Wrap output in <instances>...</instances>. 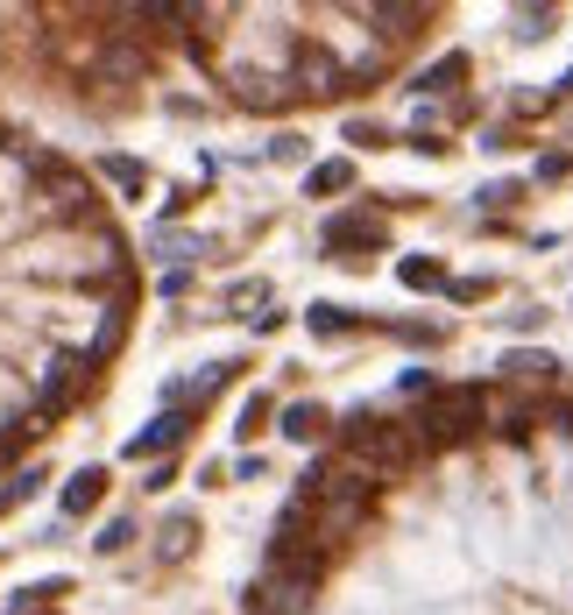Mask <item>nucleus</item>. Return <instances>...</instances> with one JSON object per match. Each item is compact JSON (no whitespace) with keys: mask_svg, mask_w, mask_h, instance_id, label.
Segmentation results:
<instances>
[{"mask_svg":"<svg viewBox=\"0 0 573 615\" xmlns=\"http://www.w3.org/2000/svg\"><path fill=\"white\" fill-rule=\"evenodd\" d=\"M57 594H65V580H36V588H22V608H28V602H43V608H50Z\"/></svg>","mask_w":573,"mask_h":615,"instance_id":"23","label":"nucleus"},{"mask_svg":"<svg viewBox=\"0 0 573 615\" xmlns=\"http://www.w3.org/2000/svg\"><path fill=\"white\" fill-rule=\"evenodd\" d=\"M191 531H199V517H191V509H171V517H163V537H156V559H185Z\"/></svg>","mask_w":573,"mask_h":615,"instance_id":"9","label":"nucleus"},{"mask_svg":"<svg viewBox=\"0 0 573 615\" xmlns=\"http://www.w3.org/2000/svg\"><path fill=\"white\" fill-rule=\"evenodd\" d=\"M185 431H191V417L185 411H163L156 425H142L128 439V460H156V453H171V446H185Z\"/></svg>","mask_w":573,"mask_h":615,"instance_id":"7","label":"nucleus"},{"mask_svg":"<svg viewBox=\"0 0 573 615\" xmlns=\"http://www.w3.org/2000/svg\"><path fill=\"white\" fill-rule=\"evenodd\" d=\"M397 276L411 283V291H440V283H446V276H440V262H425V255H411V262H404Z\"/></svg>","mask_w":573,"mask_h":615,"instance_id":"18","label":"nucleus"},{"mask_svg":"<svg viewBox=\"0 0 573 615\" xmlns=\"http://www.w3.org/2000/svg\"><path fill=\"white\" fill-rule=\"evenodd\" d=\"M120 333H128V305H114V311H107V326H100V340H93V354H85V362L100 368V362H107V354L120 347Z\"/></svg>","mask_w":573,"mask_h":615,"instance_id":"16","label":"nucleus"},{"mask_svg":"<svg viewBox=\"0 0 573 615\" xmlns=\"http://www.w3.org/2000/svg\"><path fill=\"white\" fill-rule=\"evenodd\" d=\"M297 79H305V93H340V71L326 50H312V43H297Z\"/></svg>","mask_w":573,"mask_h":615,"instance_id":"8","label":"nucleus"},{"mask_svg":"<svg viewBox=\"0 0 573 615\" xmlns=\"http://www.w3.org/2000/svg\"><path fill=\"white\" fill-rule=\"evenodd\" d=\"M389 241V227L375 213H340L334 227H326V255H369V248H383Z\"/></svg>","mask_w":573,"mask_h":615,"instance_id":"6","label":"nucleus"},{"mask_svg":"<svg viewBox=\"0 0 573 615\" xmlns=\"http://www.w3.org/2000/svg\"><path fill=\"white\" fill-rule=\"evenodd\" d=\"M347 142H369L375 149V142H383V128H375V121H347Z\"/></svg>","mask_w":573,"mask_h":615,"instance_id":"24","label":"nucleus"},{"mask_svg":"<svg viewBox=\"0 0 573 615\" xmlns=\"http://www.w3.org/2000/svg\"><path fill=\"white\" fill-rule=\"evenodd\" d=\"M503 368H510V382H538V389L560 382V362H552V354H531V347H517Z\"/></svg>","mask_w":573,"mask_h":615,"instance_id":"10","label":"nucleus"},{"mask_svg":"<svg viewBox=\"0 0 573 615\" xmlns=\"http://www.w3.org/2000/svg\"><path fill=\"white\" fill-rule=\"evenodd\" d=\"M85 375H93V362H85V354H57L50 375H43V389H36V411H28V417H36V425H43V417H65Z\"/></svg>","mask_w":573,"mask_h":615,"instance_id":"4","label":"nucleus"},{"mask_svg":"<svg viewBox=\"0 0 573 615\" xmlns=\"http://www.w3.org/2000/svg\"><path fill=\"white\" fill-rule=\"evenodd\" d=\"M326 425H334V417H326L319 403H291V411H283V439H297V446H312Z\"/></svg>","mask_w":573,"mask_h":615,"instance_id":"12","label":"nucleus"},{"mask_svg":"<svg viewBox=\"0 0 573 615\" xmlns=\"http://www.w3.org/2000/svg\"><path fill=\"white\" fill-rule=\"evenodd\" d=\"M36 488H43V468H22V474H14L8 488H0V517H8V509H22V502H28V495H36Z\"/></svg>","mask_w":573,"mask_h":615,"instance_id":"17","label":"nucleus"},{"mask_svg":"<svg viewBox=\"0 0 573 615\" xmlns=\"http://www.w3.org/2000/svg\"><path fill=\"white\" fill-rule=\"evenodd\" d=\"M262 417H269V403H262V397L241 403V439H255V425H262Z\"/></svg>","mask_w":573,"mask_h":615,"instance_id":"22","label":"nucleus"},{"mask_svg":"<svg viewBox=\"0 0 573 615\" xmlns=\"http://www.w3.org/2000/svg\"><path fill=\"white\" fill-rule=\"evenodd\" d=\"M312 588H319V580H297V573H269L262 588L248 594V615H305V608H312Z\"/></svg>","mask_w":573,"mask_h":615,"instance_id":"5","label":"nucleus"},{"mask_svg":"<svg viewBox=\"0 0 573 615\" xmlns=\"http://www.w3.org/2000/svg\"><path fill=\"white\" fill-rule=\"evenodd\" d=\"M100 495H107V474H100V468L71 474V482H65V517H85V509H93Z\"/></svg>","mask_w":573,"mask_h":615,"instance_id":"11","label":"nucleus"},{"mask_svg":"<svg viewBox=\"0 0 573 615\" xmlns=\"http://www.w3.org/2000/svg\"><path fill=\"white\" fill-rule=\"evenodd\" d=\"M100 170H107L120 191H142V163H135V156H100Z\"/></svg>","mask_w":573,"mask_h":615,"instance_id":"19","label":"nucleus"},{"mask_svg":"<svg viewBox=\"0 0 573 615\" xmlns=\"http://www.w3.org/2000/svg\"><path fill=\"white\" fill-rule=\"evenodd\" d=\"M369 22H383V36H389V43H404L418 22H425V8H369Z\"/></svg>","mask_w":573,"mask_h":615,"instance_id":"15","label":"nucleus"},{"mask_svg":"<svg viewBox=\"0 0 573 615\" xmlns=\"http://www.w3.org/2000/svg\"><path fill=\"white\" fill-rule=\"evenodd\" d=\"M128 537H135V523H128V517H114L107 531H100V552H120V545H128Z\"/></svg>","mask_w":573,"mask_h":615,"instance_id":"21","label":"nucleus"},{"mask_svg":"<svg viewBox=\"0 0 573 615\" xmlns=\"http://www.w3.org/2000/svg\"><path fill=\"white\" fill-rule=\"evenodd\" d=\"M312 333H354V311H340V305H312Z\"/></svg>","mask_w":573,"mask_h":615,"instance_id":"20","label":"nucleus"},{"mask_svg":"<svg viewBox=\"0 0 573 615\" xmlns=\"http://www.w3.org/2000/svg\"><path fill=\"white\" fill-rule=\"evenodd\" d=\"M467 79V57L454 50V57H440V64L425 71V79H418V93H454V85Z\"/></svg>","mask_w":573,"mask_h":615,"instance_id":"14","label":"nucleus"},{"mask_svg":"<svg viewBox=\"0 0 573 615\" xmlns=\"http://www.w3.org/2000/svg\"><path fill=\"white\" fill-rule=\"evenodd\" d=\"M347 185H354V163H312V170H305L312 199H334V191H347Z\"/></svg>","mask_w":573,"mask_h":615,"instance_id":"13","label":"nucleus"},{"mask_svg":"<svg viewBox=\"0 0 573 615\" xmlns=\"http://www.w3.org/2000/svg\"><path fill=\"white\" fill-rule=\"evenodd\" d=\"M411 425H418L425 446H460V439H475V431L489 425V397H481V389H432Z\"/></svg>","mask_w":573,"mask_h":615,"instance_id":"2","label":"nucleus"},{"mask_svg":"<svg viewBox=\"0 0 573 615\" xmlns=\"http://www.w3.org/2000/svg\"><path fill=\"white\" fill-rule=\"evenodd\" d=\"M432 446L418 439L411 417H375V411H354L347 417V460L361 474H411Z\"/></svg>","mask_w":573,"mask_h":615,"instance_id":"1","label":"nucleus"},{"mask_svg":"<svg viewBox=\"0 0 573 615\" xmlns=\"http://www.w3.org/2000/svg\"><path fill=\"white\" fill-rule=\"evenodd\" d=\"M326 566V537H319V517L312 502H291L269 531V573H297V580H319Z\"/></svg>","mask_w":573,"mask_h":615,"instance_id":"3","label":"nucleus"}]
</instances>
